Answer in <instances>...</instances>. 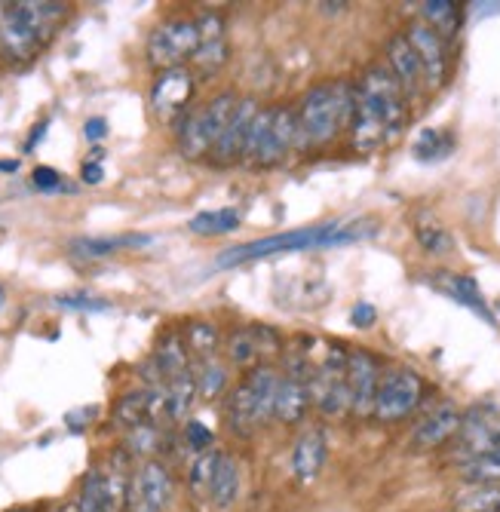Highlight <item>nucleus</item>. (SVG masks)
Returning <instances> with one entry per match:
<instances>
[{"instance_id": "f257e3e1", "label": "nucleus", "mask_w": 500, "mask_h": 512, "mask_svg": "<svg viewBox=\"0 0 500 512\" xmlns=\"http://www.w3.org/2000/svg\"><path fill=\"white\" fill-rule=\"evenodd\" d=\"M375 221H329V224H313L301 230H289V234H274L264 240H252L243 246H234L218 255L215 267H237L249 261H261L270 255H286V252H307V249H335L350 246L375 237Z\"/></svg>"}, {"instance_id": "f03ea898", "label": "nucleus", "mask_w": 500, "mask_h": 512, "mask_svg": "<svg viewBox=\"0 0 500 512\" xmlns=\"http://www.w3.org/2000/svg\"><path fill=\"white\" fill-rule=\"evenodd\" d=\"M68 19V4L53 0H19L0 4V53L10 62H31L53 40L56 28Z\"/></svg>"}, {"instance_id": "7ed1b4c3", "label": "nucleus", "mask_w": 500, "mask_h": 512, "mask_svg": "<svg viewBox=\"0 0 500 512\" xmlns=\"http://www.w3.org/2000/svg\"><path fill=\"white\" fill-rule=\"evenodd\" d=\"M356 111V83L335 80L304 92L298 105V145L323 148L350 129Z\"/></svg>"}, {"instance_id": "20e7f679", "label": "nucleus", "mask_w": 500, "mask_h": 512, "mask_svg": "<svg viewBox=\"0 0 500 512\" xmlns=\"http://www.w3.org/2000/svg\"><path fill=\"white\" fill-rule=\"evenodd\" d=\"M280 371L270 365L249 368L243 381L227 396V427L237 436H255L274 417Z\"/></svg>"}, {"instance_id": "39448f33", "label": "nucleus", "mask_w": 500, "mask_h": 512, "mask_svg": "<svg viewBox=\"0 0 500 512\" xmlns=\"http://www.w3.org/2000/svg\"><path fill=\"white\" fill-rule=\"evenodd\" d=\"M298 145V114L286 105L261 108L252 120L243 163L255 169H270L286 160V154Z\"/></svg>"}, {"instance_id": "423d86ee", "label": "nucleus", "mask_w": 500, "mask_h": 512, "mask_svg": "<svg viewBox=\"0 0 500 512\" xmlns=\"http://www.w3.org/2000/svg\"><path fill=\"white\" fill-rule=\"evenodd\" d=\"M320 341H313L310 353V402L316 405L323 417H344L350 411V390H347V356L341 344H326L323 350Z\"/></svg>"}, {"instance_id": "0eeeda50", "label": "nucleus", "mask_w": 500, "mask_h": 512, "mask_svg": "<svg viewBox=\"0 0 500 512\" xmlns=\"http://www.w3.org/2000/svg\"><path fill=\"white\" fill-rule=\"evenodd\" d=\"M356 108L375 114L390 129L393 142L408 123V99L387 65H372L362 71V77L356 80Z\"/></svg>"}, {"instance_id": "6e6552de", "label": "nucleus", "mask_w": 500, "mask_h": 512, "mask_svg": "<svg viewBox=\"0 0 500 512\" xmlns=\"http://www.w3.org/2000/svg\"><path fill=\"white\" fill-rule=\"evenodd\" d=\"M237 105H240V99L234 96V92H221V96L209 99L206 105L194 108L185 120H181V129H178L181 154H185L188 160H200V157L212 154L224 126L231 123Z\"/></svg>"}, {"instance_id": "1a4fd4ad", "label": "nucleus", "mask_w": 500, "mask_h": 512, "mask_svg": "<svg viewBox=\"0 0 500 512\" xmlns=\"http://www.w3.org/2000/svg\"><path fill=\"white\" fill-rule=\"evenodd\" d=\"M421 396H424V381L418 371L405 368V365L387 368L378 384L372 417L381 424H399L421 405Z\"/></svg>"}, {"instance_id": "9d476101", "label": "nucleus", "mask_w": 500, "mask_h": 512, "mask_svg": "<svg viewBox=\"0 0 500 512\" xmlns=\"http://www.w3.org/2000/svg\"><path fill=\"white\" fill-rule=\"evenodd\" d=\"M200 50V28L197 19H169L157 25L148 37V62L160 71L185 68Z\"/></svg>"}, {"instance_id": "9b49d317", "label": "nucleus", "mask_w": 500, "mask_h": 512, "mask_svg": "<svg viewBox=\"0 0 500 512\" xmlns=\"http://www.w3.org/2000/svg\"><path fill=\"white\" fill-rule=\"evenodd\" d=\"M500 448V411L488 405H476L464 414L458 436L451 439V457L464 463L479 454Z\"/></svg>"}, {"instance_id": "f8f14e48", "label": "nucleus", "mask_w": 500, "mask_h": 512, "mask_svg": "<svg viewBox=\"0 0 500 512\" xmlns=\"http://www.w3.org/2000/svg\"><path fill=\"white\" fill-rule=\"evenodd\" d=\"M172 503V476L160 460H145L132 473L126 512H166Z\"/></svg>"}, {"instance_id": "ddd939ff", "label": "nucleus", "mask_w": 500, "mask_h": 512, "mask_svg": "<svg viewBox=\"0 0 500 512\" xmlns=\"http://www.w3.org/2000/svg\"><path fill=\"white\" fill-rule=\"evenodd\" d=\"M381 375H384V368L369 350H362V347L350 350V356H347V390H350V414L353 417H372Z\"/></svg>"}, {"instance_id": "4468645a", "label": "nucleus", "mask_w": 500, "mask_h": 512, "mask_svg": "<svg viewBox=\"0 0 500 512\" xmlns=\"http://www.w3.org/2000/svg\"><path fill=\"white\" fill-rule=\"evenodd\" d=\"M194 99V74L188 68L160 71L151 89V108L157 120L172 123L178 117H188V102Z\"/></svg>"}, {"instance_id": "2eb2a0df", "label": "nucleus", "mask_w": 500, "mask_h": 512, "mask_svg": "<svg viewBox=\"0 0 500 512\" xmlns=\"http://www.w3.org/2000/svg\"><path fill=\"white\" fill-rule=\"evenodd\" d=\"M283 353V338L270 325H243L227 338V362L237 368H255L261 359Z\"/></svg>"}, {"instance_id": "dca6fc26", "label": "nucleus", "mask_w": 500, "mask_h": 512, "mask_svg": "<svg viewBox=\"0 0 500 512\" xmlns=\"http://www.w3.org/2000/svg\"><path fill=\"white\" fill-rule=\"evenodd\" d=\"M405 40L412 43V50L418 53L421 59V68H424V80H427V89H442L448 83V43L427 25V22H412L405 31Z\"/></svg>"}, {"instance_id": "f3484780", "label": "nucleus", "mask_w": 500, "mask_h": 512, "mask_svg": "<svg viewBox=\"0 0 500 512\" xmlns=\"http://www.w3.org/2000/svg\"><path fill=\"white\" fill-rule=\"evenodd\" d=\"M261 111V105L255 99H240L231 123L224 126L218 145L212 148V163L215 166H231L237 160H243V151H246V138H249V129H252V120L255 114Z\"/></svg>"}, {"instance_id": "a211bd4d", "label": "nucleus", "mask_w": 500, "mask_h": 512, "mask_svg": "<svg viewBox=\"0 0 500 512\" xmlns=\"http://www.w3.org/2000/svg\"><path fill=\"white\" fill-rule=\"evenodd\" d=\"M387 68L393 71V77L399 80L405 99L412 102L418 99L421 92L427 89V80H424V68H421V59L418 53L412 50V43L405 40V34H393L387 40Z\"/></svg>"}, {"instance_id": "6ab92c4d", "label": "nucleus", "mask_w": 500, "mask_h": 512, "mask_svg": "<svg viewBox=\"0 0 500 512\" xmlns=\"http://www.w3.org/2000/svg\"><path fill=\"white\" fill-rule=\"evenodd\" d=\"M461 421H464V414L458 411V405H451V402L436 405V408L424 417V421L415 427V433H412V448H415V451H436V448L448 445L454 436H458Z\"/></svg>"}, {"instance_id": "aec40b11", "label": "nucleus", "mask_w": 500, "mask_h": 512, "mask_svg": "<svg viewBox=\"0 0 500 512\" xmlns=\"http://www.w3.org/2000/svg\"><path fill=\"white\" fill-rule=\"evenodd\" d=\"M197 28H200V50L191 62L200 68V74H215L227 62V56H231V50H227L224 19L218 13H206L197 19Z\"/></svg>"}, {"instance_id": "412c9836", "label": "nucleus", "mask_w": 500, "mask_h": 512, "mask_svg": "<svg viewBox=\"0 0 500 512\" xmlns=\"http://www.w3.org/2000/svg\"><path fill=\"white\" fill-rule=\"evenodd\" d=\"M326 454H329V445H326V436L323 430H304L292 448V473L301 485H310L320 479L323 467H326Z\"/></svg>"}, {"instance_id": "4be33fe9", "label": "nucleus", "mask_w": 500, "mask_h": 512, "mask_svg": "<svg viewBox=\"0 0 500 512\" xmlns=\"http://www.w3.org/2000/svg\"><path fill=\"white\" fill-rule=\"evenodd\" d=\"M430 283H433V289H439V292L448 295L451 301H458L461 307H467V310L485 316L488 322H494V316H491V310H488V304H485V298H482V292H479V286H476V279H473V276L436 270V273H430Z\"/></svg>"}, {"instance_id": "5701e85b", "label": "nucleus", "mask_w": 500, "mask_h": 512, "mask_svg": "<svg viewBox=\"0 0 500 512\" xmlns=\"http://www.w3.org/2000/svg\"><path fill=\"white\" fill-rule=\"evenodd\" d=\"M240 494H243V470H240V463L231 454H221L218 467H215V476H212V488H209V503L218 512H227V509L237 506Z\"/></svg>"}, {"instance_id": "b1692460", "label": "nucleus", "mask_w": 500, "mask_h": 512, "mask_svg": "<svg viewBox=\"0 0 500 512\" xmlns=\"http://www.w3.org/2000/svg\"><path fill=\"white\" fill-rule=\"evenodd\" d=\"M142 246H151V237H142V234H123V237H83V240H74L71 243V252L77 258H108V255H117L123 249H142Z\"/></svg>"}, {"instance_id": "393cba45", "label": "nucleus", "mask_w": 500, "mask_h": 512, "mask_svg": "<svg viewBox=\"0 0 500 512\" xmlns=\"http://www.w3.org/2000/svg\"><path fill=\"white\" fill-rule=\"evenodd\" d=\"M421 22H427L448 43L461 31L464 7L454 4V0H427V4H421Z\"/></svg>"}, {"instance_id": "a878e982", "label": "nucleus", "mask_w": 500, "mask_h": 512, "mask_svg": "<svg viewBox=\"0 0 500 512\" xmlns=\"http://www.w3.org/2000/svg\"><path fill=\"white\" fill-rule=\"evenodd\" d=\"M166 393H169V421H185V417L191 414V408H194V402L200 399L197 371L194 368H185L181 375L169 378Z\"/></svg>"}, {"instance_id": "bb28decb", "label": "nucleus", "mask_w": 500, "mask_h": 512, "mask_svg": "<svg viewBox=\"0 0 500 512\" xmlns=\"http://www.w3.org/2000/svg\"><path fill=\"white\" fill-rule=\"evenodd\" d=\"M154 362L160 365L166 384H169V378H175V375H181V371H185V368H191V359H188V341L181 338V332H169V335L157 344V350H154Z\"/></svg>"}, {"instance_id": "cd10ccee", "label": "nucleus", "mask_w": 500, "mask_h": 512, "mask_svg": "<svg viewBox=\"0 0 500 512\" xmlns=\"http://www.w3.org/2000/svg\"><path fill=\"white\" fill-rule=\"evenodd\" d=\"M114 421L126 430L151 424V390H135L120 396L114 405Z\"/></svg>"}, {"instance_id": "c85d7f7f", "label": "nucleus", "mask_w": 500, "mask_h": 512, "mask_svg": "<svg viewBox=\"0 0 500 512\" xmlns=\"http://www.w3.org/2000/svg\"><path fill=\"white\" fill-rule=\"evenodd\" d=\"M454 145L458 142H454V135L448 129H421L412 145V154L421 163H439V160L451 157Z\"/></svg>"}, {"instance_id": "c756f323", "label": "nucleus", "mask_w": 500, "mask_h": 512, "mask_svg": "<svg viewBox=\"0 0 500 512\" xmlns=\"http://www.w3.org/2000/svg\"><path fill=\"white\" fill-rule=\"evenodd\" d=\"M243 215L240 209H215V212H200L191 218V234L197 237H224V234H234L240 227Z\"/></svg>"}, {"instance_id": "7c9ffc66", "label": "nucleus", "mask_w": 500, "mask_h": 512, "mask_svg": "<svg viewBox=\"0 0 500 512\" xmlns=\"http://www.w3.org/2000/svg\"><path fill=\"white\" fill-rule=\"evenodd\" d=\"M458 476L467 485H500V448L458 463Z\"/></svg>"}, {"instance_id": "2f4dec72", "label": "nucleus", "mask_w": 500, "mask_h": 512, "mask_svg": "<svg viewBox=\"0 0 500 512\" xmlns=\"http://www.w3.org/2000/svg\"><path fill=\"white\" fill-rule=\"evenodd\" d=\"M415 240H418L421 249L430 252V255H448V252H454L451 234H448V230H445L433 215H427V212H421L418 221H415Z\"/></svg>"}, {"instance_id": "473e14b6", "label": "nucleus", "mask_w": 500, "mask_h": 512, "mask_svg": "<svg viewBox=\"0 0 500 512\" xmlns=\"http://www.w3.org/2000/svg\"><path fill=\"white\" fill-rule=\"evenodd\" d=\"M458 512H500V485H473L454 500Z\"/></svg>"}, {"instance_id": "72a5a7b5", "label": "nucleus", "mask_w": 500, "mask_h": 512, "mask_svg": "<svg viewBox=\"0 0 500 512\" xmlns=\"http://www.w3.org/2000/svg\"><path fill=\"white\" fill-rule=\"evenodd\" d=\"M227 387V365L218 362L215 356L212 359H203L200 368H197V390H200V399H218Z\"/></svg>"}, {"instance_id": "f704fd0d", "label": "nucleus", "mask_w": 500, "mask_h": 512, "mask_svg": "<svg viewBox=\"0 0 500 512\" xmlns=\"http://www.w3.org/2000/svg\"><path fill=\"white\" fill-rule=\"evenodd\" d=\"M218 457L221 451H203L197 454V460L191 463V473H188V485L194 491V497L200 500H209V488H212V476H215V467H218Z\"/></svg>"}, {"instance_id": "c9c22d12", "label": "nucleus", "mask_w": 500, "mask_h": 512, "mask_svg": "<svg viewBox=\"0 0 500 512\" xmlns=\"http://www.w3.org/2000/svg\"><path fill=\"white\" fill-rule=\"evenodd\" d=\"M160 427L157 424H142V427H135L126 433V454L129 457H145L151 460L160 448Z\"/></svg>"}, {"instance_id": "e433bc0d", "label": "nucleus", "mask_w": 500, "mask_h": 512, "mask_svg": "<svg viewBox=\"0 0 500 512\" xmlns=\"http://www.w3.org/2000/svg\"><path fill=\"white\" fill-rule=\"evenodd\" d=\"M185 341L191 347V353H197L200 359H212L215 350H218V329H215V322H191L188 325V332H185Z\"/></svg>"}, {"instance_id": "4c0bfd02", "label": "nucleus", "mask_w": 500, "mask_h": 512, "mask_svg": "<svg viewBox=\"0 0 500 512\" xmlns=\"http://www.w3.org/2000/svg\"><path fill=\"white\" fill-rule=\"evenodd\" d=\"M185 439H188V448H194L197 454L212 451V442H215L212 430H209L206 424H200V421H188V427H185Z\"/></svg>"}, {"instance_id": "58836bf2", "label": "nucleus", "mask_w": 500, "mask_h": 512, "mask_svg": "<svg viewBox=\"0 0 500 512\" xmlns=\"http://www.w3.org/2000/svg\"><path fill=\"white\" fill-rule=\"evenodd\" d=\"M31 184L37 191H43V194H53V191H62V175L56 172V169H50V166H37L34 172H31Z\"/></svg>"}, {"instance_id": "ea45409f", "label": "nucleus", "mask_w": 500, "mask_h": 512, "mask_svg": "<svg viewBox=\"0 0 500 512\" xmlns=\"http://www.w3.org/2000/svg\"><path fill=\"white\" fill-rule=\"evenodd\" d=\"M56 307L62 310H108V304L102 298H89V295H62L56 298Z\"/></svg>"}, {"instance_id": "a19ab883", "label": "nucleus", "mask_w": 500, "mask_h": 512, "mask_svg": "<svg viewBox=\"0 0 500 512\" xmlns=\"http://www.w3.org/2000/svg\"><path fill=\"white\" fill-rule=\"evenodd\" d=\"M378 319V310L369 304V301H359L353 310H350V322L356 325V329H372Z\"/></svg>"}, {"instance_id": "79ce46f5", "label": "nucleus", "mask_w": 500, "mask_h": 512, "mask_svg": "<svg viewBox=\"0 0 500 512\" xmlns=\"http://www.w3.org/2000/svg\"><path fill=\"white\" fill-rule=\"evenodd\" d=\"M83 135L89 138V142H99V138H105V135H108V123H105V117H93V120H86V126H83Z\"/></svg>"}, {"instance_id": "37998d69", "label": "nucleus", "mask_w": 500, "mask_h": 512, "mask_svg": "<svg viewBox=\"0 0 500 512\" xmlns=\"http://www.w3.org/2000/svg\"><path fill=\"white\" fill-rule=\"evenodd\" d=\"M80 175H83V181H86V184H99V181H102V175H105V169H102L99 163H83Z\"/></svg>"}]
</instances>
